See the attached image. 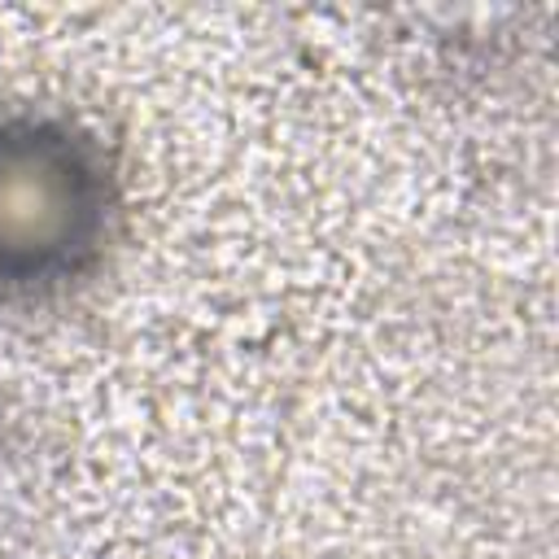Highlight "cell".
Masks as SVG:
<instances>
[{
  "label": "cell",
  "mask_w": 559,
  "mask_h": 559,
  "mask_svg": "<svg viewBox=\"0 0 559 559\" xmlns=\"http://www.w3.org/2000/svg\"><path fill=\"white\" fill-rule=\"evenodd\" d=\"M109 214L96 148L61 122H0V288H44L79 275Z\"/></svg>",
  "instance_id": "6da1fadb"
}]
</instances>
